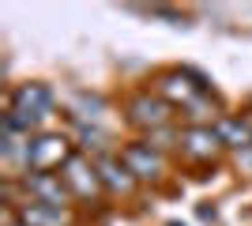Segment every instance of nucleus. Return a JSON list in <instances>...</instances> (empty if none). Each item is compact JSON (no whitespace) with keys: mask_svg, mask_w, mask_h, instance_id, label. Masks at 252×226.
<instances>
[{"mask_svg":"<svg viewBox=\"0 0 252 226\" xmlns=\"http://www.w3.org/2000/svg\"><path fill=\"white\" fill-rule=\"evenodd\" d=\"M8 226H27V223H8Z\"/></svg>","mask_w":252,"mask_h":226,"instance_id":"ddd939ff","label":"nucleus"},{"mask_svg":"<svg viewBox=\"0 0 252 226\" xmlns=\"http://www.w3.org/2000/svg\"><path fill=\"white\" fill-rule=\"evenodd\" d=\"M237 162H249V166H252V147H245V151H237Z\"/></svg>","mask_w":252,"mask_h":226,"instance_id":"f8f14e48","label":"nucleus"},{"mask_svg":"<svg viewBox=\"0 0 252 226\" xmlns=\"http://www.w3.org/2000/svg\"><path fill=\"white\" fill-rule=\"evenodd\" d=\"M121 162L128 166V173L136 177V181H147V177H158L162 170V159H158V151L151 143H128L121 151Z\"/></svg>","mask_w":252,"mask_h":226,"instance_id":"6e6552de","label":"nucleus"},{"mask_svg":"<svg viewBox=\"0 0 252 226\" xmlns=\"http://www.w3.org/2000/svg\"><path fill=\"white\" fill-rule=\"evenodd\" d=\"M61 177H64V185H68V193L79 196V200H91V196L102 189L98 166H91L83 155H72V159H68V166L61 170Z\"/></svg>","mask_w":252,"mask_h":226,"instance_id":"7ed1b4c3","label":"nucleus"},{"mask_svg":"<svg viewBox=\"0 0 252 226\" xmlns=\"http://www.w3.org/2000/svg\"><path fill=\"white\" fill-rule=\"evenodd\" d=\"M72 155H75L72 143L64 140L61 132H42V136H34V140H31L27 173H53V170H64Z\"/></svg>","mask_w":252,"mask_h":226,"instance_id":"f03ea898","label":"nucleus"},{"mask_svg":"<svg viewBox=\"0 0 252 226\" xmlns=\"http://www.w3.org/2000/svg\"><path fill=\"white\" fill-rule=\"evenodd\" d=\"M177 143H181V151H185L192 162H207V159H215V155H219V147H222L219 132L207 129V125H192V129H185Z\"/></svg>","mask_w":252,"mask_h":226,"instance_id":"0eeeda50","label":"nucleus"},{"mask_svg":"<svg viewBox=\"0 0 252 226\" xmlns=\"http://www.w3.org/2000/svg\"><path fill=\"white\" fill-rule=\"evenodd\" d=\"M155 91H158L162 102H169V106H192L196 95L203 91V83H196L189 72H162Z\"/></svg>","mask_w":252,"mask_h":226,"instance_id":"20e7f679","label":"nucleus"},{"mask_svg":"<svg viewBox=\"0 0 252 226\" xmlns=\"http://www.w3.org/2000/svg\"><path fill=\"white\" fill-rule=\"evenodd\" d=\"M19 223H27V226H68V211L64 207H49V204H23Z\"/></svg>","mask_w":252,"mask_h":226,"instance_id":"1a4fd4ad","label":"nucleus"},{"mask_svg":"<svg viewBox=\"0 0 252 226\" xmlns=\"http://www.w3.org/2000/svg\"><path fill=\"white\" fill-rule=\"evenodd\" d=\"M128 121L139 125V129H147V132H158L169 121V102H162L158 95L155 98L151 95H136L132 102H128Z\"/></svg>","mask_w":252,"mask_h":226,"instance_id":"423d86ee","label":"nucleus"},{"mask_svg":"<svg viewBox=\"0 0 252 226\" xmlns=\"http://www.w3.org/2000/svg\"><path fill=\"white\" fill-rule=\"evenodd\" d=\"M49 109H53V95H49V87H45V83H23L19 91L11 95L8 117L15 121L19 129L31 132L42 117H49Z\"/></svg>","mask_w":252,"mask_h":226,"instance_id":"f257e3e1","label":"nucleus"},{"mask_svg":"<svg viewBox=\"0 0 252 226\" xmlns=\"http://www.w3.org/2000/svg\"><path fill=\"white\" fill-rule=\"evenodd\" d=\"M98 177H102V185H105V189H113V193H132V185H136V177L128 173V166L121 159L98 162Z\"/></svg>","mask_w":252,"mask_h":226,"instance_id":"9b49d317","label":"nucleus"},{"mask_svg":"<svg viewBox=\"0 0 252 226\" xmlns=\"http://www.w3.org/2000/svg\"><path fill=\"white\" fill-rule=\"evenodd\" d=\"M27 193L34 196V204H49V207H64L68 204V185H64L61 173H27L23 177Z\"/></svg>","mask_w":252,"mask_h":226,"instance_id":"39448f33","label":"nucleus"},{"mask_svg":"<svg viewBox=\"0 0 252 226\" xmlns=\"http://www.w3.org/2000/svg\"><path fill=\"white\" fill-rule=\"evenodd\" d=\"M215 132H219L222 147H233V151L252 147V129L245 125V121H237V117H222L219 125H215Z\"/></svg>","mask_w":252,"mask_h":226,"instance_id":"9d476101","label":"nucleus"}]
</instances>
